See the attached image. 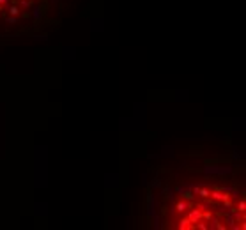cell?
<instances>
[{
	"label": "cell",
	"instance_id": "2",
	"mask_svg": "<svg viewBox=\"0 0 246 230\" xmlns=\"http://www.w3.org/2000/svg\"><path fill=\"white\" fill-rule=\"evenodd\" d=\"M71 0H0V39L30 37L60 23Z\"/></svg>",
	"mask_w": 246,
	"mask_h": 230
},
{
	"label": "cell",
	"instance_id": "1",
	"mask_svg": "<svg viewBox=\"0 0 246 230\" xmlns=\"http://www.w3.org/2000/svg\"><path fill=\"white\" fill-rule=\"evenodd\" d=\"M244 161L235 152H190L160 165L142 202L143 227L243 230Z\"/></svg>",
	"mask_w": 246,
	"mask_h": 230
}]
</instances>
